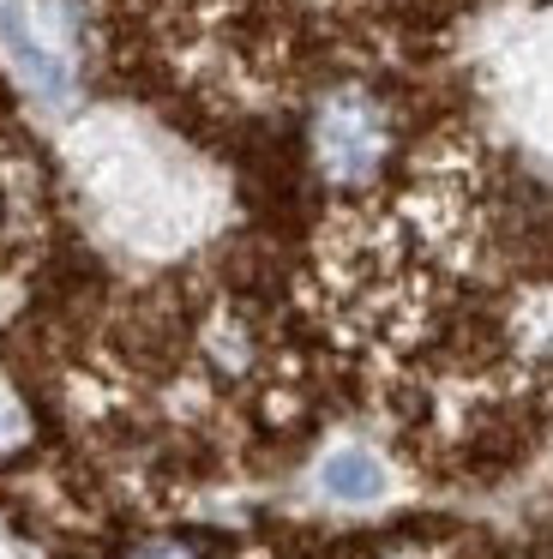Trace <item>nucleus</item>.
Masks as SVG:
<instances>
[{
    "label": "nucleus",
    "instance_id": "obj_1",
    "mask_svg": "<svg viewBox=\"0 0 553 559\" xmlns=\"http://www.w3.org/2000/svg\"><path fill=\"white\" fill-rule=\"evenodd\" d=\"M0 61L36 103L60 109L79 97L84 37L67 0H0Z\"/></svg>",
    "mask_w": 553,
    "mask_h": 559
},
{
    "label": "nucleus",
    "instance_id": "obj_4",
    "mask_svg": "<svg viewBox=\"0 0 553 559\" xmlns=\"http://www.w3.org/2000/svg\"><path fill=\"white\" fill-rule=\"evenodd\" d=\"M31 439V409L19 403V391L0 379V451H19Z\"/></svg>",
    "mask_w": 553,
    "mask_h": 559
},
{
    "label": "nucleus",
    "instance_id": "obj_5",
    "mask_svg": "<svg viewBox=\"0 0 553 559\" xmlns=\"http://www.w3.org/2000/svg\"><path fill=\"white\" fill-rule=\"evenodd\" d=\"M127 559H192V554L180 542H144V547H132Z\"/></svg>",
    "mask_w": 553,
    "mask_h": 559
},
{
    "label": "nucleus",
    "instance_id": "obj_3",
    "mask_svg": "<svg viewBox=\"0 0 553 559\" xmlns=\"http://www.w3.org/2000/svg\"><path fill=\"white\" fill-rule=\"evenodd\" d=\"M319 493L337 499V506H373L385 493V463L367 445H337L319 463Z\"/></svg>",
    "mask_w": 553,
    "mask_h": 559
},
{
    "label": "nucleus",
    "instance_id": "obj_2",
    "mask_svg": "<svg viewBox=\"0 0 553 559\" xmlns=\"http://www.w3.org/2000/svg\"><path fill=\"white\" fill-rule=\"evenodd\" d=\"M391 127L367 91H331L313 109V163L331 187H367L385 169Z\"/></svg>",
    "mask_w": 553,
    "mask_h": 559
}]
</instances>
